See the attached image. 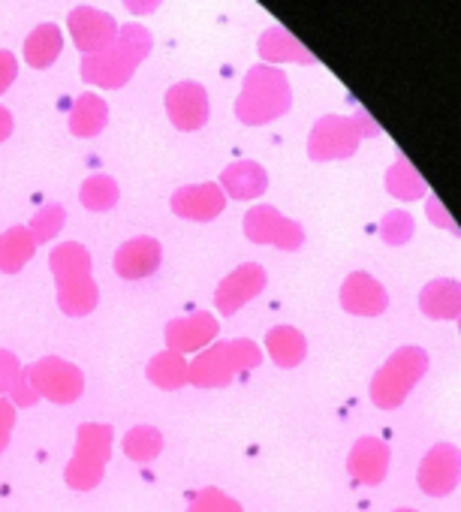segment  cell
<instances>
[{
    "mask_svg": "<svg viewBox=\"0 0 461 512\" xmlns=\"http://www.w3.org/2000/svg\"><path fill=\"white\" fill-rule=\"evenodd\" d=\"M260 365H263L260 344L248 338L214 341L205 350H199L193 362H187V383L196 389H223Z\"/></svg>",
    "mask_w": 461,
    "mask_h": 512,
    "instance_id": "cell-1",
    "label": "cell"
},
{
    "mask_svg": "<svg viewBox=\"0 0 461 512\" xmlns=\"http://www.w3.org/2000/svg\"><path fill=\"white\" fill-rule=\"evenodd\" d=\"M290 103H293V94H290L287 76L269 64H260L245 79V88L236 103V115L242 124L260 127V124H269V121L287 115Z\"/></svg>",
    "mask_w": 461,
    "mask_h": 512,
    "instance_id": "cell-2",
    "label": "cell"
},
{
    "mask_svg": "<svg viewBox=\"0 0 461 512\" xmlns=\"http://www.w3.org/2000/svg\"><path fill=\"white\" fill-rule=\"evenodd\" d=\"M428 371V353L422 347H401L395 350L371 380V401L380 410H395L407 401L416 383Z\"/></svg>",
    "mask_w": 461,
    "mask_h": 512,
    "instance_id": "cell-3",
    "label": "cell"
},
{
    "mask_svg": "<svg viewBox=\"0 0 461 512\" xmlns=\"http://www.w3.org/2000/svg\"><path fill=\"white\" fill-rule=\"evenodd\" d=\"M112 425L103 422H85L76 431V452L64 470V479L73 491H91L100 485L106 464L112 458Z\"/></svg>",
    "mask_w": 461,
    "mask_h": 512,
    "instance_id": "cell-4",
    "label": "cell"
},
{
    "mask_svg": "<svg viewBox=\"0 0 461 512\" xmlns=\"http://www.w3.org/2000/svg\"><path fill=\"white\" fill-rule=\"evenodd\" d=\"M37 398H46L52 404H73L85 392V374L79 365L61 359V356H43L40 362L25 368Z\"/></svg>",
    "mask_w": 461,
    "mask_h": 512,
    "instance_id": "cell-5",
    "label": "cell"
},
{
    "mask_svg": "<svg viewBox=\"0 0 461 512\" xmlns=\"http://www.w3.org/2000/svg\"><path fill=\"white\" fill-rule=\"evenodd\" d=\"M245 235L254 244L278 247V250H299L305 244V229L299 220H290L275 205H254L242 220Z\"/></svg>",
    "mask_w": 461,
    "mask_h": 512,
    "instance_id": "cell-6",
    "label": "cell"
},
{
    "mask_svg": "<svg viewBox=\"0 0 461 512\" xmlns=\"http://www.w3.org/2000/svg\"><path fill=\"white\" fill-rule=\"evenodd\" d=\"M362 136L356 133L353 118H341V115H326L314 124L311 139H308V154L317 163L326 160H344L353 157L359 148Z\"/></svg>",
    "mask_w": 461,
    "mask_h": 512,
    "instance_id": "cell-7",
    "label": "cell"
},
{
    "mask_svg": "<svg viewBox=\"0 0 461 512\" xmlns=\"http://www.w3.org/2000/svg\"><path fill=\"white\" fill-rule=\"evenodd\" d=\"M269 284V275L260 263H245L236 272H229L214 293V305L220 317H236L248 302H254Z\"/></svg>",
    "mask_w": 461,
    "mask_h": 512,
    "instance_id": "cell-8",
    "label": "cell"
},
{
    "mask_svg": "<svg viewBox=\"0 0 461 512\" xmlns=\"http://www.w3.org/2000/svg\"><path fill=\"white\" fill-rule=\"evenodd\" d=\"M458 446L455 443H437L425 452L416 470V482L428 497H446L458 488L461 464H458Z\"/></svg>",
    "mask_w": 461,
    "mask_h": 512,
    "instance_id": "cell-9",
    "label": "cell"
},
{
    "mask_svg": "<svg viewBox=\"0 0 461 512\" xmlns=\"http://www.w3.org/2000/svg\"><path fill=\"white\" fill-rule=\"evenodd\" d=\"M217 335H220V323H217V317H211L208 311H199V314H190V317L169 320L166 329H163L166 350H172V353H178V356L205 350L208 344L217 341Z\"/></svg>",
    "mask_w": 461,
    "mask_h": 512,
    "instance_id": "cell-10",
    "label": "cell"
},
{
    "mask_svg": "<svg viewBox=\"0 0 461 512\" xmlns=\"http://www.w3.org/2000/svg\"><path fill=\"white\" fill-rule=\"evenodd\" d=\"M172 211L181 217V220H193V223H208L214 217L223 214L226 208V193L220 190V184H211V181H202V184H187V187H178L169 199Z\"/></svg>",
    "mask_w": 461,
    "mask_h": 512,
    "instance_id": "cell-11",
    "label": "cell"
},
{
    "mask_svg": "<svg viewBox=\"0 0 461 512\" xmlns=\"http://www.w3.org/2000/svg\"><path fill=\"white\" fill-rule=\"evenodd\" d=\"M163 263V244L154 235H136L124 241L115 253V272L124 281L151 278Z\"/></svg>",
    "mask_w": 461,
    "mask_h": 512,
    "instance_id": "cell-12",
    "label": "cell"
},
{
    "mask_svg": "<svg viewBox=\"0 0 461 512\" xmlns=\"http://www.w3.org/2000/svg\"><path fill=\"white\" fill-rule=\"evenodd\" d=\"M341 308L353 317H380L389 308L386 287L368 272H353L341 284Z\"/></svg>",
    "mask_w": 461,
    "mask_h": 512,
    "instance_id": "cell-13",
    "label": "cell"
},
{
    "mask_svg": "<svg viewBox=\"0 0 461 512\" xmlns=\"http://www.w3.org/2000/svg\"><path fill=\"white\" fill-rule=\"evenodd\" d=\"M389 461H392V449L386 440L380 437H359L347 455V473L359 482V485H380L389 473Z\"/></svg>",
    "mask_w": 461,
    "mask_h": 512,
    "instance_id": "cell-14",
    "label": "cell"
},
{
    "mask_svg": "<svg viewBox=\"0 0 461 512\" xmlns=\"http://www.w3.org/2000/svg\"><path fill=\"white\" fill-rule=\"evenodd\" d=\"M166 112H169V121L184 133H193V130L205 127V121H208V94H205V88L196 85V82L172 85L169 94H166Z\"/></svg>",
    "mask_w": 461,
    "mask_h": 512,
    "instance_id": "cell-15",
    "label": "cell"
},
{
    "mask_svg": "<svg viewBox=\"0 0 461 512\" xmlns=\"http://www.w3.org/2000/svg\"><path fill=\"white\" fill-rule=\"evenodd\" d=\"M70 34L76 40V46L85 52V55H97L109 46H115V22L112 16L94 10V7H76L70 13Z\"/></svg>",
    "mask_w": 461,
    "mask_h": 512,
    "instance_id": "cell-16",
    "label": "cell"
},
{
    "mask_svg": "<svg viewBox=\"0 0 461 512\" xmlns=\"http://www.w3.org/2000/svg\"><path fill=\"white\" fill-rule=\"evenodd\" d=\"M136 67L139 64L127 52H121L118 46H109L82 61V76L85 82L100 85V88H121L136 73Z\"/></svg>",
    "mask_w": 461,
    "mask_h": 512,
    "instance_id": "cell-17",
    "label": "cell"
},
{
    "mask_svg": "<svg viewBox=\"0 0 461 512\" xmlns=\"http://www.w3.org/2000/svg\"><path fill=\"white\" fill-rule=\"evenodd\" d=\"M269 187V175L260 163L254 160H239L233 166H226L220 172V190L229 199H239V202H251L257 196H263Z\"/></svg>",
    "mask_w": 461,
    "mask_h": 512,
    "instance_id": "cell-18",
    "label": "cell"
},
{
    "mask_svg": "<svg viewBox=\"0 0 461 512\" xmlns=\"http://www.w3.org/2000/svg\"><path fill=\"white\" fill-rule=\"evenodd\" d=\"M461 287L455 278H437L419 293V311L431 320H458L461 314Z\"/></svg>",
    "mask_w": 461,
    "mask_h": 512,
    "instance_id": "cell-19",
    "label": "cell"
},
{
    "mask_svg": "<svg viewBox=\"0 0 461 512\" xmlns=\"http://www.w3.org/2000/svg\"><path fill=\"white\" fill-rule=\"evenodd\" d=\"M37 253V241L28 226H10L0 232V272L4 275H19Z\"/></svg>",
    "mask_w": 461,
    "mask_h": 512,
    "instance_id": "cell-20",
    "label": "cell"
},
{
    "mask_svg": "<svg viewBox=\"0 0 461 512\" xmlns=\"http://www.w3.org/2000/svg\"><path fill=\"white\" fill-rule=\"evenodd\" d=\"M266 350L278 368H299L308 356V338L296 326H275L266 332Z\"/></svg>",
    "mask_w": 461,
    "mask_h": 512,
    "instance_id": "cell-21",
    "label": "cell"
},
{
    "mask_svg": "<svg viewBox=\"0 0 461 512\" xmlns=\"http://www.w3.org/2000/svg\"><path fill=\"white\" fill-rule=\"evenodd\" d=\"M97 302H100V287L94 275L58 281V308L67 317H88L97 308Z\"/></svg>",
    "mask_w": 461,
    "mask_h": 512,
    "instance_id": "cell-22",
    "label": "cell"
},
{
    "mask_svg": "<svg viewBox=\"0 0 461 512\" xmlns=\"http://www.w3.org/2000/svg\"><path fill=\"white\" fill-rule=\"evenodd\" d=\"M49 269H52L55 281H70V278L91 275V253L79 241L55 244L52 253H49Z\"/></svg>",
    "mask_w": 461,
    "mask_h": 512,
    "instance_id": "cell-23",
    "label": "cell"
},
{
    "mask_svg": "<svg viewBox=\"0 0 461 512\" xmlns=\"http://www.w3.org/2000/svg\"><path fill=\"white\" fill-rule=\"evenodd\" d=\"M145 377L163 392L184 389L187 386V359L172 350H163V353L151 356V362L145 365Z\"/></svg>",
    "mask_w": 461,
    "mask_h": 512,
    "instance_id": "cell-24",
    "label": "cell"
},
{
    "mask_svg": "<svg viewBox=\"0 0 461 512\" xmlns=\"http://www.w3.org/2000/svg\"><path fill=\"white\" fill-rule=\"evenodd\" d=\"M106 121H109V106L97 94H82L70 112V130L73 136H82V139L97 136L106 127Z\"/></svg>",
    "mask_w": 461,
    "mask_h": 512,
    "instance_id": "cell-25",
    "label": "cell"
},
{
    "mask_svg": "<svg viewBox=\"0 0 461 512\" xmlns=\"http://www.w3.org/2000/svg\"><path fill=\"white\" fill-rule=\"evenodd\" d=\"M61 49H64V34H61V28H55V25H40V28L28 37V43H25V58H28L31 67L46 70V67H52V61L61 55Z\"/></svg>",
    "mask_w": 461,
    "mask_h": 512,
    "instance_id": "cell-26",
    "label": "cell"
},
{
    "mask_svg": "<svg viewBox=\"0 0 461 512\" xmlns=\"http://www.w3.org/2000/svg\"><path fill=\"white\" fill-rule=\"evenodd\" d=\"M260 55L269 64H281V61H305V64H314V55L305 52V46L299 40H293L284 28H272V31L263 34Z\"/></svg>",
    "mask_w": 461,
    "mask_h": 512,
    "instance_id": "cell-27",
    "label": "cell"
},
{
    "mask_svg": "<svg viewBox=\"0 0 461 512\" xmlns=\"http://www.w3.org/2000/svg\"><path fill=\"white\" fill-rule=\"evenodd\" d=\"M386 190H389L392 196L404 199V202H416V199H425V196H428L422 175H419L404 157L395 160V163L389 166V172H386Z\"/></svg>",
    "mask_w": 461,
    "mask_h": 512,
    "instance_id": "cell-28",
    "label": "cell"
},
{
    "mask_svg": "<svg viewBox=\"0 0 461 512\" xmlns=\"http://www.w3.org/2000/svg\"><path fill=\"white\" fill-rule=\"evenodd\" d=\"M163 452V434L154 425H136L124 434V455L130 461L148 464Z\"/></svg>",
    "mask_w": 461,
    "mask_h": 512,
    "instance_id": "cell-29",
    "label": "cell"
},
{
    "mask_svg": "<svg viewBox=\"0 0 461 512\" xmlns=\"http://www.w3.org/2000/svg\"><path fill=\"white\" fill-rule=\"evenodd\" d=\"M79 199L88 211H109L118 205L121 199V190H118V181L112 175H91L82 190H79Z\"/></svg>",
    "mask_w": 461,
    "mask_h": 512,
    "instance_id": "cell-30",
    "label": "cell"
},
{
    "mask_svg": "<svg viewBox=\"0 0 461 512\" xmlns=\"http://www.w3.org/2000/svg\"><path fill=\"white\" fill-rule=\"evenodd\" d=\"M64 223H67V208L61 202H49V205H43L34 214V220H31L28 229H31V235H34L37 244H49V241L58 238V232L64 229Z\"/></svg>",
    "mask_w": 461,
    "mask_h": 512,
    "instance_id": "cell-31",
    "label": "cell"
},
{
    "mask_svg": "<svg viewBox=\"0 0 461 512\" xmlns=\"http://www.w3.org/2000/svg\"><path fill=\"white\" fill-rule=\"evenodd\" d=\"M187 512H245V509H242V503L236 497H229L226 491L208 485V488H199L190 497Z\"/></svg>",
    "mask_w": 461,
    "mask_h": 512,
    "instance_id": "cell-32",
    "label": "cell"
},
{
    "mask_svg": "<svg viewBox=\"0 0 461 512\" xmlns=\"http://www.w3.org/2000/svg\"><path fill=\"white\" fill-rule=\"evenodd\" d=\"M413 232H416V223H413V217H410L407 211H389V214L383 217V223H380V235H383V241L392 244V247L407 244V241L413 238Z\"/></svg>",
    "mask_w": 461,
    "mask_h": 512,
    "instance_id": "cell-33",
    "label": "cell"
},
{
    "mask_svg": "<svg viewBox=\"0 0 461 512\" xmlns=\"http://www.w3.org/2000/svg\"><path fill=\"white\" fill-rule=\"evenodd\" d=\"M115 46L121 49V52H127L136 64L148 55V49H151V34L142 28V25H127V28H121V34L115 37Z\"/></svg>",
    "mask_w": 461,
    "mask_h": 512,
    "instance_id": "cell-34",
    "label": "cell"
},
{
    "mask_svg": "<svg viewBox=\"0 0 461 512\" xmlns=\"http://www.w3.org/2000/svg\"><path fill=\"white\" fill-rule=\"evenodd\" d=\"M22 362H19V356L16 353H10V350H0V398H7V392H10V386L16 383V377L22 374Z\"/></svg>",
    "mask_w": 461,
    "mask_h": 512,
    "instance_id": "cell-35",
    "label": "cell"
},
{
    "mask_svg": "<svg viewBox=\"0 0 461 512\" xmlns=\"http://www.w3.org/2000/svg\"><path fill=\"white\" fill-rule=\"evenodd\" d=\"M7 398H10V404L19 410V407H34L40 398H37V392H34V386H31V380H28V374H25V368H22V374L16 377V383L10 386V392H7Z\"/></svg>",
    "mask_w": 461,
    "mask_h": 512,
    "instance_id": "cell-36",
    "label": "cell"
},
{
    "mask_svg": "<svg viewBox=\"0 0 461 512\" xmlns=\"http://www.w3.org/2000/svg\"><path fill=\"white\" fill-rule=\"evenodd\" d=\"M13 431H16V407L10 404V398H0V452L10 446Z\"/></svg>",
    "mask_w": 461,
    "mask_h": 512,
    "instance_id": "cell-37",
    "label": "cell"
},
{
    "mask_svg": "<svg viewBox=\"0 0 461 512\" xmlns=\"http://www.w3.org/2000/svg\"><path fill=\"white\" fill-rule=\"evenodd\" d=\"M19 76V64H16V55L13 52H4L0 49V94H4Z\"/></svg>",
    "mask_w": 461,
    "mask_h": 512,
    "instance_id": "cell-38",
    "label": "cell"
},
{
    "mask_svg": "<svg viewBox=\"0 0 461 512\" xmlns=\"http://www.w3.org/2000/svg\"><path fill=\"white\" fill-rule=\"evenodd\" d=\"M425 211H428V220H431L434 226H443V229H452V232H455V220L449 217V211H446L434 196H428V208H425Z\"/></svg>",
    "mask_w": 461,
    "mask_h": 512,
    "instance_id": "cell-39",
    "label": "cell"
},
{
    "mask_svg": "<svg viewBox=\"0 0 461 512\" xmlns=\"http://www.w3.org/2000/svg\"><path fill=\"white\" fill-rule=\"evenodd\" d=\"M353 124H356V133H359L362 139H365V136H380V127H377L365 112H356V115H353Z\"/></svg>",
    "mask_w": 461,
    "mask_h": 512,
    "instance_id": "cell-40",
    "label": "cell"
},
{
    "mask_svg": "<svg viewBox=\"0 0 461 512\" xmlns=\"http://www.w3.org/2000/svg\"><path fill=\"white\" fill-rule=\"evenodd\" d=\"M124 7L130 13H136V16H145V13H151V10L160 7V0H124Z\"/></svg>",
    "mask_w": 461,
    "mask_h": 512,
    "instance_id": "cell-41",
    "label": "cell"
},
{
    "mask_svg": "<svg viewBox=\"0 0 461 512\" xmlns=\"http://www.w3.org/2000/svg\"><path fill=\"white\" fill-rule=\"evenodd\" d=\"M13 115H10V109H4V106H0V142H4V139H10V133H13Z\"/></svg>",
    "mask_w": 461,
    "mask_h": 512,
    "instance_id": "cell-42",
    "label": "cell"
},
{
    "mask_svg": "<svg viewBox=\"0 0 461 512\" xmlns=\"http://www.w3.org/2000/svg\"><path fill=\"white\" fill-rule=\"evenodd\" d=\"M395 512H416V509H410V506H401V509H395Z\"/></svg>",
    "mask_w": 461,
    "mask_h": 512,
    "instance_id": "cell-43",
    "label": "cell"
}]
</instances>
